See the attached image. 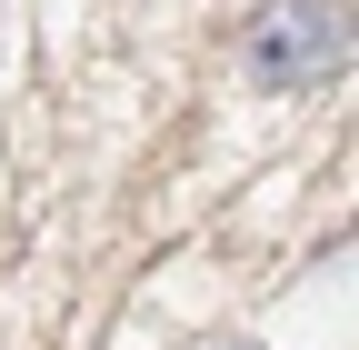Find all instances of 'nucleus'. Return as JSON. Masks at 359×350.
I'll list each match as a JSON object with an SVG mask.
<instances>
[{
    "label": "nucleus",
    "mask_w": 359,
    "mask_h": 350,
    "mask_svg": "<svg viewBox=\"0 0 359 350\" xmlns=\"http://www.w3.org/2000/svg\"><path fill=\"white\" fill-rule=\"evenodd\" d=\"M349 60V11L339 0H269L250 30V80L259 91H309Z\"/></svg>",
    "instance_id": "1"
}]
</instances>
